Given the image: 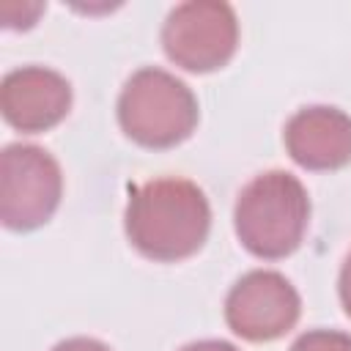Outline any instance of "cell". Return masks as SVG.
<instances>
[{
	"label": "cell",
	"instance_id": "cell-2",
	"mask_svg": "<svg viewBox=\"0 0 351 351\" xmlns=\"http://www.w3.org/2000/svg\"><path fill=\"white\" fill-rule=\"evenodd\" d=\"M310 197L302 181L285 170H269L252 178L233 208L239 241L258 258L277 261L291 255L307 230Z\"/></svg>",
	"mask_w": 351,
	"mask_h": 351
},
{
	"label": "cell",
	"instance_id": "cell-8",
	"mask_svg": "<svg viewBox=\"0 0 351 351\" xmlns=\"http://www.w3.org/2000/svg\"><path fill=\"white\" fill-rule=\"evenodd\" d=\"M285 148L307 170H337L351 162V115L326 104L304 107L285 123Z\"/></svg>",
	"mask_w": 351,
	"mask_h": 351
},
{
	"label": "cell",
	"instance_id": "cell-10",
	"mask_svg": "<svg viewBox=\"0 0 351 351\" xmlns=\"http://www.w3.org/2000/svg\"><path fill=\"white\" fill-rule=\"evenodd\" d=\"M52 351H110V348L93 337H69V340H60Z\"/></svg>",
	"mask_w": 351,
	"mask_h": 351
},
{
	"label": "cell",
	"instance_id": "cell-12",
	"mask_svg": "<svg viewBox=\"0 0 351 351\" xmlns=\"http://www.w3.org/2000/svg\"><path fill=\"white\" fill-rule=\"evenodd\" d=\"M181 351H239V348L225 343V340H197V343L184 346Z\"/></svg>",
	"mask_w": 351,
	"mask_h": 351
},
{
	"label": "cell",
	"instance_id": "cell-3",
	"mask_svg": "<svg viewBox=\"0 0 351 351\" xmlns=\"http://www.w3.org/2000/svg\"><path fill=\"white\" fill-rule=\"evenodd\" d=\"M118 123L145 148H170L195 132L197 99L176 74L145 66L126 80L118 96Z\"/></svg>",
	"mask_w": 351,
	"mask_h": 351
},
{
	"label": "cell",
	"instance_id": "cell-5",
	"mask_svg": "<svg viewBox=\"0 0 351 351\" xmlns=\"http://www.w3.org/2000/svg\"><path fill=\"white\" fill-rule=\"evenodd\" d=\"M239 44V22L228 3L189 0L176 5L162 25L167 58L186 71H214L225 66Z\"/></svg>",
	"mask_w": 351,
	"mask_h": 351
},
{
	"label": "cell",
	"instance_id": "cell-1",
	"mask_svg": "<svg viewBox=\"0 0 351 351\" xmlns=\"http://www.w3.org/2000/svg\"><path fill=\"white\" fill-rule=\"evenodd\" d=\"M211 228L203 189L186 178H154L140 184L126 206V236L151 261H184L195 255Z\"/></svg>",
	"mask_w": 351,
	"mask_h": 351
},
{
	"label": "cell",
	"instance_id": "cell-6",
	"mask_svg": "<svg viewBox=\"0 0 351 351\" xmlns=\"http://www.w3.org/2000/svg\"><path fill=\"white\" fill-rule=\"evenodd\" d=\"M299 313L302 302L296 288L280 271L269 269L244 274L225 299L228 326L250 343H269L282 337L288 329H293Z\"/></svg>",
	"mask_w": 351,
	"mask_h": 351
},
{
	"label": "cell",
	"instance_id": "cell-11",
	"mask_svg": "<svg viewBox=\"0 0 351 351\" xmlns=\"http://www.w3.org/2000/svg\"><path fill=\"white\" fill-rule=\"evenodd\" d=\"M337 291H340L343 310L351 315V252H348V255H346V261H343V269H340V285H337Z\"/></svg>",
	"mask_w": 351,
	"mask_h": 351
},
{
	"label": "cell",
	"instance_id": "cell-9",
	"mask_svg": "<svg viewBox=\"0 0 351 351\" xmlns=\"http://www.w3.org/2000/svg\"><path fill=\"white\" fill-rule=\"evenodd\" d=\"M291 351H351V335L337 329H310L296 337Z\"/></svg>",
	"mask_w": 351,
	"mask_h": 351
},
{
	"label": "cell",
	"instance_id": "cell-4",
	"mask_svg": "<svg viewBox=\"0 0 351 351\" xmlns=\"http://www.w3.org/2000/svg\"><path fill=\"white\" fill-rule=\"evenodd\" d=\"M63 176L38 145H5L0 154V219L11 230H36L58 208Z\"/></svg>",
	"mask_w": 351,
	"mask_h": 351
},
{
	"label": "cell",
	"instance_id": "cell-7",
	"mask_svg": "<svg viewBox=\"0 0 351 351\" xmlns=\"http://www.w3.org/2000/svg\"><path fill=\"white\" fill-rule=\"evenodd\" d=\"M71 107V85L47 66H22L3 77L0 110L19 132H47L66 118Z\"/></svg>",
	"mask_w": 351,
	"mask_h": 351
}]
</instances>
